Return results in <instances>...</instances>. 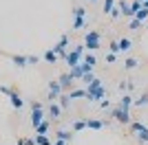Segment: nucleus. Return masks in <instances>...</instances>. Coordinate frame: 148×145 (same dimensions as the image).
Here are the masks:
<instances>
[{
	"label": "nucleus",
	"instance_id": "4",
	"mask_svg": "<svg viewBox=\"0 0 148 145\" xmlns=\"http://www.w3.org/2000/svg\"><path fill=\"white\" fill-rule=\"evenodd\" d=\"M66 46H69V35H62V37H60V42L53 46V53H56L58 57H66V53H69Z\"/></svg>",
	"mask_w": 148,
	"mask_h": 145
},
{
	"label": "nucleus",
	"instance_id": "10",
	"mask_svg": "<svg viewBox=\"0 0 148 145\" xmlns=\"http://www.w3.org/2000/svg\"><path fill=\"white\" fill-rule=\"evenodd\" d=\"M86 127H91V130H104V121H99V119H86Z\"/></svg>",
	"mask_w": 148,
	"mask_h": 145
},
{
	"label": "nucleus",
	"instance_id": "14",
	"mask_svg": "<svg viewBox=\"0 0 148 145\" xmlns=\"http://www.w3.org/2000/svg\"><path fill=\"white\" fill-rule=\"evenodd\" d=\"M11 62L18 68H22V66H27V55H11Z\"/></svg>",
	"mask_w": 148,
	"mask_h": 145
},
{
	"label": "nucleus",
	"instance_id": "11",
	"mask_svg": "<svg viewBox=\"0 0 148 145\" xmlns=\"http://www.w3.org/2000/svg\"><path fill=\"white\" fill-rule=\"evenodd\" d=\"M58 81H60V86H62V90H64V88H69V86L73 84V77H71V75H69V72H64V75H60V79H58Z\"/></svg>",
	"mask_w": 148,
	"mask_h": 145
},
{
	"label": "nucleus",
	"instance_id": "9",
	"mask_svg": "<svg viewBox=\"0 0 148 145\" xmlns=\"http://www.w3.org/2000/svg\"><path fill=\"white\" fill-rule=\"evenodd\" d=\"M117 44H119V51H122V53H126V51H130V48H133V42H130L128 37H119Z\"/></svg>",
	"mask_w": 148,
	"mask_h": 145
},
{
	"label": "nucleus",
	"instance_id": "2",
	"mask_svg": "<svg viewBox=\"0 0 148 145\" xmlns=\"http://www.w3.org/2000/svg\"><path fill=\"white\" fill-rule=\"evenodd\" d=\"M82 55H84V44H77L73 51H69V53H66L64 62H66L71 68H75V66H80V57H82Z\"/></svg>",
	"mask_w": 148,
	"mask_h": 145
},
{
	"label": "nucleus",
	"instance_id": "24",
	"mask_svg": "<svg viewBox=\"0 0 148 145\" xmlns=\"http://www.w3.org/2000/svg\"><path fill=\"white\" fill-rule=\"evenodd\" d=\"M73 79H82V75H84V70H82V66H75V68H71V72H69Z\"/></svg>",
	"mask_w": 148,
	"mask_h": 145
},
{
	"label": "nucleus",
	"instance_id": "41",
	"mask_svg": "<svg viewBox=\"0 0 148 145\" xmlns=\"http://www.w3.org/2000/svg\"><path fill=\"white\" fill-rule=\"evenodd\" d=\"M16 145H25V139H18V143Z\"/></svg>",
	"mask_w": 148,
	"mask_h": 145
},
{
	"label": "nucleus",
	"instance_id": "8",
	"mask_svg": "<svg viewBox=\"0 0 148 145\" xmlns=\"http://www.w3.org/2000/svg\"><path fill=\"white\" fill-rule=\"evenodd\" d=\"M56 136H58V141H64V143H69V141L73 139V132H71V130H58Z\"/></svg>",
	"mask_w": 148,
	"mask_h": 145
},
{
	"label": "nucleus",
	"instance_id": "42",
	"mask_svg": "<svg viewBox=\"0 0 148 145\" xmlns=\"http://www.w3.org/2000/svg\"><path fill=\"white\" fill-rule=\"evenodd\" d=\"M142 7H144V9H148V0H144V5H142Z\"/></svg>",
	"mask_w": 148,
	"mask_h": 145
},
{
	"label": "nucleus",
	"instance_id": "35",
	"mask_svg": "<svg viewBox=\"0 0 148 145\" xmlns=\"http://www.w3.org/2000/svg\"><path fill=\"white\" fill-rule=\"evenodd\" d=\"M27 64H38V55H27Z\"/></svg>",
	"mask_w": 148,
	"mask_h": 145
},
{
	"label": "nucleus",
	"instance_id": "31",
	"mask_svg": "<svg viewBox=\"0 0 148 145\" xmlns=\"http://www.w3.org/2000/svg\"><path fill=\"white\" fill-rule=\"evenodd\" d=\"M108 48H111V55H117L119 53V44L117 42H111V44H108Z\"/></svg>",
	"mask_w": 148,
	"mask_h": 145
},
{
	"label": "nucleus",
	"instance_id": "28",
	"mask_svg": "<svg viewBox=\"0 0 148 145\" xmlns=\"http://www.w3.org/2000/svg\"><path fill=\"white\" fill-rule=\"evenodd\" d=\"M73 16H75V18H84V16H86V9H84V7H75Z\"/></svg>",
	"mask_w": 148,
	"mask_h": 145
},
{
	"label": "nucleus",
	"instance_id": "33",
	"mask_svg": "<svg viewBox=\"0 0 148 145\" xmlns=\"http://www.w3.org/2000/svg\"><path fill=\"white\" fill-rule=\"evenodd\" d=\"M73 29H84V18H75V22H73Z\"/></svg>",
	"mask_w": 148,
	"mask_h": 145
},
{
	"label": "nucleus",
	"instance_id": "40",
	"mask_svg": "<svg viewBox=\"0 0 148 145\" xmlns=\"http://www.w3.org/2000/svg\"><path fill=\"white\" fill-rule=\"evenodd\" d=\"M25 145H36V139H25Z\"/></svg>",
	"mask_w": 148,
	"mask_h": 145
},
{
	"label": "nucleus",
	"instance_id": "6",
	"mask_svg": "<svg viewBox=\"0 0 148 145\" xmlns=\"http://www.w3.org/2000/svg\"><path fill=\"white\" fill-rule=\"evenodd\" d=\"M42 121H44V112H42V110H33V115H31V123H33V127H38Z\"/></svg>",
	"mask_w": 148,
	"mask_h": 145
},
{
	"label": "nucleus",
	"instance_id": "43",
	"mask_svg": "<svg viewBox=\"0 0 148 145\" xmlns=\"http://www.w3.org/2000/svg\"><path fill=\"white\" fill-rule=\"evenodd\" d=\"M56 145H66V143H64V141H56Z\"/></svg>",
	"mask_w": 148,
	"mask_h": 145
},
{
	"label": "nucleus",
	"instance_id": "36",
	"mask_svg": "<svg viewBox=\"0 0 148 145\" xmlns=\"http://www.w3.org/2000/svg\"><path fill=\"white\" fill-rule=\"evenodd\" d=\"M0 92H2V95H11V88H9V86H0Z\"/></svg>",
	"mask_w": 148,
	"mask_h": 145
},
{
	"label": "nucleus",
	"instance_id": "21",
	"mask_svg": "<svg viewBox=\"0 0 148 145\" xmlns=\"http://www.w3.org/2000/svg\"><path fill=\"white\" fill-rule=\"evenodd\" d=\"M135 20H139V22H146V20H148V9H144V7H142V9L135 13Z\"/></svg>",
	"mask_w": 148,
	"mask_h": 145
},
{
	"label": "nucleus",
	"instance_id": "19",
	"mask_svg": "<svg viewBox=\"0 0 148 145\" xmlns=\"http://www.w3.org/2000/svg\"><path fill=\"white\" fill-rule=\"evenodd\" d=\"M139 66V62L135 60V57H128V60L124 62V68H126V70H133V68H137Z\"/></svg>",
	"mask_w": 148,
	"mask_h": 145
},
{
	"label": "nucleus",
	"instance_id": "34",
	"mask_svg": "<svg viewBox=\"0 0 148 145\" xmlns=\"http://www.w3.org/2000/svg\"><path fill=\"white\" fill-rule=\"evenodd\" d=\"M108 16H111V20H117L119 16H122V13H119V9H117V7H115V9H113V11L108 13Z\"/></svg>",
	"mask_w": 148,
	"mask_h": 145
},
{
	"label": "nucleus",
	"instance_id": "25",
	"mask_svg": "<svg viewBox=\"0 0 148 145\" xmlns=\"http://www.w3.org/2000/svg\"><path fill=\"white\" fill-rule=\"evenodd\" d=\"M36 145H51V141L47 139V134H36Z\"/></svg>",
	"mask_w": 148,
	"mask_h": 145
},
{
	"label": "nucleus",
	"instance_id": "30",
	"mask_svg": "<svg viewBox=\"0 0 148 145\" xmlns=\"http://www.w3.org/2000/svg\"><path fill=\"white\" fill-rule=\"evenodd\" d=\"M69 101H71V99H69V95L60 97V108H62V110H64V108H69Z\"/></svg>",
	"mask_w": 148,
	"mask_h": 145
},
{
	"label": "nucleus",
	"instance_id": "39",
	"mask_svg": "<svg viewBox=\"0 0 148 145\" xmlns=\"http://www.w3.org/2000/svg\"><path fill=\"white\" fill-rule=\"evenodd\" d=\"M106 62H108V64H113V62H115V55L108 53V55H106Z\"/></svg>",
	"mask_w": 148,
	"mask_h": 145
},
{
	"label": "nucleus",
	"instance_id": "37",
	"mask_svg": "<svg viewBox=\"0 0 148 145\" xmlns=\"http://www.w3.org/2000/svg\"><path fill=\"white\" fill-rule=\"evenodd\" d=\"M108 106H111V101H108V99H102V101H99V108H102V110H106Z\"/></svg>",
	"mask_w": 148,
	"mask_h": 145
},
{
	"label": "nucleus",
	"instance_id": "38",
	"mask_svg": "<svg viewBox=\"0 0 148 145\" xmlns=\"http://www.w3.org/2000/svg\"><path fill=\"white\" fill-rule=\"evenodd\" d=\"M31 110H42V103H40V101H33V103H31Z\"/></svg>",
	"mask_w": 148,
	"mask_h": 145
},
{
	"label": "nucleus",
	"instance_id": "29",
	"mask_svg": "<svg viewBox=\"0 0 148 145\" xmlns=\"http://www.w3.org/2000/svg\"><path fill=\"white\" fill-rule=\"evenodd\" d=\"M93 79H95V75H93V72H84V75H82V81H84V84H91V81H93Z\"/></svg>",
	"mask_w": 148,
	"mask_h": 145
},
{
	"label": "nucleus",
	"instance_id": "23",
	"mask_svg": "<svg viewBox=\"0 0 148 145\" xmlns=\"http://www.w3.org/2000/svg\"><path fill=\"white\" fill-rule=\"evenodd\" d=\"M44 60L49 62V64H56V62H58V55L53 53V48H49V51L44 53Z\"/></svg>",
	"mask_w": 148,
	"mask_h": 145
},
{
	"label": "nucleus",
	"instance_id": "5",
	"mask_svg": "<svg viewBox=\"0 0 148 145\" xmlns=\"http://www.w3.org/2000/svg\"><path fill=\"white\" fill-rule=\"evenodd\" d=\"M9 101H11V106L16 110H20L22 106H25V101H22V97H20L18 92H11V95H9Z\"/></svg>",
	"mask_w": 148,
	"mask_h": 145
},
{
	"label": "nucleus",
	"instance_id": "1",
	"mask_svg": "<svg viewBox=\"0 0 148 145\" xmlns=\"http://www.w3.org/2000/svg\"><path fill=\"white\" fill-rule=\"evenodd\" d=\"M84 90H86V99H88L91 103H93V101H99V99H104V97L108 95V92H106V88L102 86V79H97V77L93 79V81L84 88Z\"/></svg>",
	"mask_w": 148,
	"mask_h": 145
},
{
	"label": "nucleus",
	"instance_id": "26",
	"mask_svg": "<svg viewBox=\"0 0 148 145\" xmlns=\"http://www.w3.org/2000/svg\"><path fill=\"white\" fill-rule=\"evenodd\" d=\"M47 130H49V121H42V123L36 127V134H47Z\"/></svg>",
	"mask_w": 148,
	"mask_h": 145
},
{
	"label": "nucleus",
	"instance_id": "15",
	"mask_svg": "<svg viewBox=\"0 0 148 145\" xmlns=\"http://www.w3.org/2000/svg\"><path fill=\"white\" fill-rule=\"evenodd\" d=\"M137 139H139V143H148V127L146 125H142L137 130Z\"/></svg>",
	"mask_w": 148,
	"mask_h": 145
},
{
	"label": "nucleus",
	"instance_id": "22",
	"mask_svg": "<svg viewBox=\"0 0 148 145\" xmlns=\"http://www.w3.org/2000/svg\"><path fill=\"white\" fill-rule=\"evenodd\" d=\"M113 9H115V0H104V7H102V11H104L106 16H108V13H111Z\"/></svg>",
	"mask_w": 148,
	"mask_h": 145
},
{
	"label": "nucleus",
	"instance_id": "17",
	"mask_svg": "<svg viewBox=\"0 0 148 145\" xmlns=\"http://www.w3.org/2000/svg\"><path fill=\"white\" fill-rule=\"evenodd\" d=\"M133 103H135L137 108H146V106H148V92H144V95L139 97V99H135Z\"/></svg>",
	"mask_w": 148,
	"mask_h": 145
},
{
	"label": "nucleus",
	"instance_id": "16",
	"mask_svg": "<svg viewBox=\"0 0 148 145\" xmlns=\"http://www.w3.org/2000/svg\"><path fill=\"white\" fill-rule=\"evenodd\" d=\"M82 97H86V90H84V88H75V90L69 92V99H82Z\"/></svg>",
	"mask_w": 148,
	"mask_h": 145
},
{
	"label": "nucleus",
	"instance_id": "27",
	"mask_svg": "<svg viewBox=\"0 0 148 145\" xmlns=\"http://www.w3.org/2000/svg\"><path fill=\"white\" fill-rule=\"evenodd\" d=\"M144 26V22H139V20H135V18H130V24H128V29H133V31H139Z\"/></svg>",
	"mask_w": 148,
	"mask_h": 145
},
{
	"label": "nucleus",
	"instance_id": "3",
	"mask_svg": "<svg viewBox=\"0 0 148 145\" xmlns=\"http://www.w3.org/2000/svg\"><path fill=\"white\" fill-rule=\"evenodd\" d=\"M113 119L117 121V123H124V125H130V121H133L130 119V110H124L119 106L113 110Z\"/></svg>",
	"mask_w": 148,
	"mask_h": 145
},
{
	"label": "nucleus",
	"instance_id": "20",
	"mask_svg": "<svg viewBox=\"0 0 148 145\" xmlns=\"http://www.w3.org/2000/svg\"><path fill=\"white\" fill-rule=\"evenodd\" d=\"M84 64H86V66H95V64H97V57H95V55H93V53H86V55H84Z\"/></svg>",
	"mask_w": 148,
	"mask_h": 145
},
{
	"label": "nucleus",
	"instance_id": "18",
	"mask_svg": "<svg viewBox=\"0 0 148 145\" xmlns=\"http://www.w3.org/2000/svg\"><path fill=\"white\" fill-rule=\"evenodd\" d=\"M86 42H99V33H97V31H88L86 37H84V44H86Z\"/></svg>",
	"mask_w": 148,
	"mask_h": 145
},
{
	"label": "nucleus",
	"instance_id": "7",
	"mask_svg": "<svg viewBox=\"0 0 148 145\" xmlns=\"http://www.w3.org/2000/svg\"><path fill=\"white\" fill-rule=\"evenodd\" d=\"M49 115H51V119H53V121H56V119H60V115H62V108H60V103H58V101H53V103H51Z\"/></svg>",
	"mask_w": 148,
	"mask_h": 145
},
{
	"label": "nucleus",
	"instance_id": "12",
	"mask_svg": "<svg viewBox=\"0 0 148 145\" xmlns=\"http://www.w3.org/2000/svg\"><path fill=\"white\" fill-rule=\"evenodd\" d=\"M133 101H135V99H133V97H130V95H124L122 99H119V108H124V110H130V106H133Z\"/></svg>",
	"mask_w": 148,
	"mask_h": 145
},
{
	"label": "nucleus",
	"instance_id": "32",
	"mask_svg": "<svg viewBox=\"0 0 148 145\" xmlns=\"http://www.w3.org/2000/svg\"><path fill=\"white\" fill-rule=\"evenodd\" d=\"M139 9H142V5H139L137 0H133V2H130V11H133V16H135V13L139 11Z\"/></svg>",
	"mask_w": 148,
	"mask_h": 145
},
{
	"label": "nucleus",
	"instance_id": "13",
	"mask_svg": "<svg viewBox=\"0 0 148 145\" xmlns=\"http://www.w3.org/2000/svg\"><path fill=\"white\" fill-rule=\"evenodd\" d=\"M86 127V119H77L71 123V132H80V130H84Z\"/></svg>",
	"mask_w": 148,
	"mask_h": 145
},
{
	"label": "nucleus",
	"instance_id": "44",
	"mask_svg": "<svg viewBox=\"0 0 148 145\" xmlns=\"http://www.w3.org/2000/svg\"><path fill=\"white\" fill-rule=\"evenodd\" d=\"M91 2H97V0H91Z\"/></svg>",
	"mask_w": 148,
	"mask_h": 145
}]
</instances>
